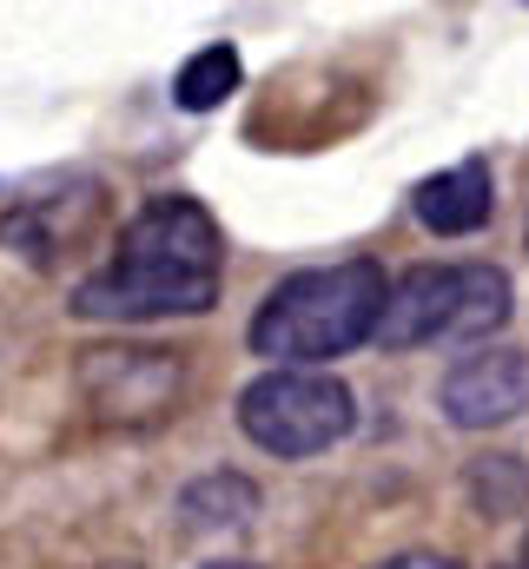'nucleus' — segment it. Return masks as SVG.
<instances>
[{
	"label": "nucleus",
	"mask_w": 529,
	"mask_h": 569,
	"mask_svg": "<svg viewBox=\"0 0 529 569\" xmlns=\"http://www.w3.org/2000/svg\"><path fill=\"white\" fill-rule=\"evenodd\" d=\"M219 284H226L219 219L186 192H159L127 219L113 266L73 284V311L107 318V325L199 318V311H212Z\"/></svg>",
	"instance_id": "obj_1"
},
{
	"label": "nucleus",
	"mask_w": 529,
	"mask_h": 569,
	"mask_svg": "<svg viewBox=\"0 0 529 569\" xmlns=\"http://www.w3.org/2000/svg\"><path fill=\"white\" fill-rule=\"evenodd\" d=\"M385 298H391V279L371 259L311 266L271 284L246 338L259 358H278V371H325V358H345L378 338Z\"/></svg>",
	"instance_id": "obj_2"
},
{
	"label": "nucleus",
	"mask_w": 529,
	"mask_h": 569,
	"mask_svg": "<svg viewBox=\"0 0 529 569\" xmlns=\"http://www.w3.org/2000/svg\"><path fill=\"white\" fill-rule=\"evenodd\" d=\"M510 272L497 266H410L385 298L378 345L410 351V345H477L510 325Z\"/></svg>",
	"instance_id": "obj_3"
},
{
	"label": "nucleus",
	"mask_w": 529,
	"mask_h": 569,
	"mask_svg": "<svg viewBox=\"0 0 529 569\" xmlns=\"http://www.w3.org/2000/svg\"><path fill=\"white\" fill-rule=\"evenodd\" d=\"M358 425V398L331 371H264L239 391V430L271 457H325Z\"/></svg>",
	"instance_id": "obj_4"
},
{
	"label": "nucleus",
	"mask_w": 529,
	"mask_h": 569,
	"mask_svg": "<svg viewBox=\"0 0 529 569\" xmlns=\"http://www.w3.org/2000/svg\"><path fill=\"white\" fill-rule=\"evenodd\" d=\"M80 391L113 425H152V418H172V405H179V365H172V351H139V345L87 351Z\"/></svg>",
	"instance_id": "obj_5"
},
{
	"label": "nucleus",
	"mask_w": 529,
	"mask_h": 569,
	"mask_svg": "<svg viewBox=\"0 0 529 569\" xmlns=\"http://www.w3.org/2000/svg\"><path fill=\"white\" fill-rule=\"evenodd\" d=\"M523 405H529V358L523 351L483 345V351L457 358L450 378H443V418L457 430H497V425H510V418H523Z\"/></svg>",
	"instance_id": "obj_6"
},
{
	"label": "nucleus",
	"mask_w": 529,
	"mask_h": 569,
	"mask_svg": "<svg viewBox=\"0 0 529 569\" xmlns=\"http://www.w3.org/2000/svg\"><path fill=\"white\" fill-rule=\"evenodd\" d=\"M410 212H417V226H430L437 239H470V232H483L490 212H497V179H490L483 159H457V166L430 172V179L410 192Z\"/></svg>",
	"instance_id": "obj_7"
},
{
	"label": "nucleus",
	"mask_w": 529,
	"mask_h": 569,
	"mask_svg": "<svg viewBox=\"0 0 529 569\" xmlns=\"http://www.w3.org/2000/svg\"><path fill=\"white\" fill-rule=\"evenodd\" d=\"M179 517H186V530H192V537H212V530H246V523L259 517V490H252V477H239V470H212V477L186 483Z\"/></svg>",
	"instance_id": "obj_8"
},
{
	"label": "nucleus",
	"mask_w": 529,
	"mask_h": 569,
	"mask_svg": "<svg viewBox=\"0 0 529 569\" xmlns=\"http://www.w3.org/2000/svg\"><path fill=\"white\" fill-rule=\"evenodd\" d=\"M239 93V47H199L186 67H179V80H172V100L186 107V113H212L219 100H232Z\"/></svg>",
	"instance_id": "obj_9"
},
{
	"label": "nucleus",
	"mask_w": 529,
	"mask_h": 569,
	"mask_svg": "<svg viewBox=\"0 0 529 569\" xmlns=\"http://www.w3.org/2000/svg\"><path fill=\"white\" fill-rule=\"evenodd\" d=\"M378 569H457L450 557H430V550H410V557H391V563H378Z\"/></svg>",
	"instance_id": "obj_10"
},
{
	"label": "nucleus",
	"mask_w": 529,
	"mask_h": 569,
	"mask_svg": "<svg viewBox=\"0 0 529 569\" xmlns=\"http://www.w3.org/2000/svg\"><path fill=\"white\" fill-rule=\"evenodd\" d=\"M206 569H259V563H206Z\"/></svg>",
	"instance_id": "obj_11"
},
{
	"label": "nucleus",
	"mask_w": 529,
	"mask_h": 569,
	"mask_svg": "<svg viewBox=\"0 0 529 569\" xmlns=\"http://www.w3.org/2000/svg\"><path fill=\"white\" fill-rule=\"evenodd\" d=\"M523 569H529V543H523Z\"/></svg>",
	"instance_id": "obj_12"
}]
</instances>
